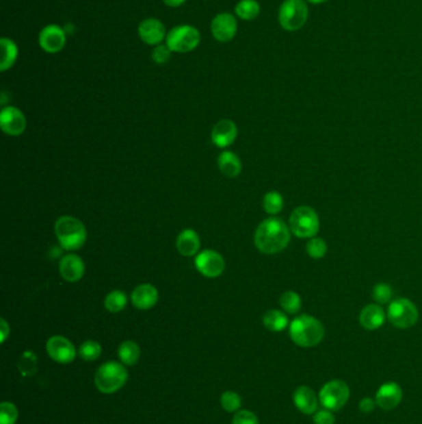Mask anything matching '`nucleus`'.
Here are the masks:
<instances>
[{
  "label": "nucleus",
  "mask_w": 422,
  "mask_h": 424,
  "mask_svg": "<svg viewBox=\"0 0 422 424\" xmlns=\"http://www.w3.org/2000/svg\"><path fill=\"white\" fill-rule=\"evenodd\" d=\"M290 242V229L285 222L276 217L260 223L254 236V243L261 253L276 255L282 252Z\"/></svg>",
  "instance_id": "nucleus-1"
},
{
  "label": "nucleus",
  "mask_w": 422,
  "mask_h": 424,
  "mask_svg": "<svg viewBox=\"0 0 422 424\" xmlns=\"http://www.w3.org/2000/svg\"><path fill=\"white\" fill-rule=\"evenodd\" d=\"M290 338L298 346L313 347L325 338V327L311 315H300L290 324Z\"/></svg>",
  "instance_id": "nucleus-2"
},
{
  "label": "nucleus",
  "mask_w": 422,
  "mask_h": 424,
  "mask_svg": "<svg viewBox=\"0 0 422 424\" xmlns=\"http://www.w3.org/2000/svg\"><path fill=\"white\" fill-rule=\"evenodd\" d=\"M55 234L66 251H77L87 241L85 225L72 216L60 217L55 225Z\"/></svg>",
  "instance_id": "nucleus-3"
},
{
  "label": "nucleus",
  "mask_w": 422,
  "mask_h": 424,
  "mask_svg": "<svg viewBox=\"0 0 422 424\" xmlns=\"http://www.w3.org/2000/svg\"><path fill=\"white\" fill-rule=\"evenodd\" d=\"M128 381V371L125 365L116 361L105 362L98 369L94 375V384L99 392L111 395L119 391Z\"/></svg>",
  "instance_id": "nucleus-4"
},
{
  "label": "nucleus",
  "mask_w": 422,
  "mask_h": 424,
  "mask_svg": "<svg viewBox=\"0 0 422 424\" xmlns=\"http://www.w3.org/2000/svg\"><path fill=\"white\" fill-rule=\"evenodd\" d=\"M308 19L305 0H285L279 9V23L286 32H298Z\"/></svg>",
  "instance_id": "nucleus-5"
},
{
  "label": "nucleus",
  "mask_w": 422,
  "mask_h": 424,
  "mask_svg": "<svg viewBox=\"0 0 422 424\" xmlns=\"http://www.w3.org/2000/svg\"><path fill=\"white\" fill-rule=\"evenodd\" d=\"M290 231L300 238H311L317 235L319 219L316 211L308 206H300L290 216Z\"/></svg>",
  "instance_id": "nucleus-6"
},
{
  "label": "nucleus",
  "mask_w": 422,
  "mask_h": 424,
  "mask_svg": "<svg viewBox=\"0 0 422 424\" xmlns=\"http://www.w3.org/2000/svg\"><path fill=\"white\" fill-rule=\"evenodd\" d=\"M201 42V34L191 25H180L166 35V45L174 53H189Z\"/></svg>",
  "instance_id": "nucleus-7"
},
{
  "label": "nucleus",
  "mask_w": 422,
  "mask_h": 424,
  "mask_svg": "<svg viewBox=\"0 0 422 424\" xmlns=\"http://www.w3.org/2000/svg\"><path fill=\"white\" fill-rule=\"evenodd\" d=\"M319 402L326 410L337 412L345 407L350 399V387L345 381L333 379L327 382L319 391Z\"/></svg>",
  "instance_id": "nucleus-8"
},
{
  "label": "nucleus",
  "mask_w": 422,
  "mask_h": 424,
  "mask_svg": "<svg viewBox=\"0 0 422 424\" xmlns=\"http://www.w3.org/2000/svg\"><path fill=\"white\" fill-rule=\"evenodd\" d=\"M388 319L395 327L409 329L419 320V312L415 304L406 298L393 301L388 309Z\"/></svg>",
  "instance_id": "nucleus-9"
},
{
  "label": "nucleus",
  "mask_w": 422,
  "mask_h": 424,
  "mask_svg": "<svg viewBox=\"0 0 422 424\" xmlns=\"http://www.w3.org/2000/svg\"><path fill=\"white\" fill-rule=\"evenodd\" d=\"M46 351L53 361L59 364H70L76 359V355H77L76 347L71 341L66 339L65 336H60V335H55L47 340Z\"/></svg>",
  "instance_id": "nucleus-10"
},
{
  "label": "nucleus",
  "mask_w": 422,
  "mask_h": 424,
  "mask_svg": "<svg viewBox=\"0 0 422 424\" xmlns=\"http://www.w3.org/2000/svg\"><path fill=\"white\" fill-rule=\"evenodd\" d=\"M195 266L202 275L207 278H217L224 272L226 263L218 252L213 249H206L196 257Z\"/></svg>",
  "instance_id": "nucleus-11"
},
{
  "label": "nucleus",
  "mask_w": 422,
  "mask_h": 424,
  "mask_svg": "<svg viewBox=\"0 0 422 424\" xmlns=\"http://www.w3.org/2000/svg\"><path fill=\"white\" fill-rule=\"evenodd\" d=\"M0 127L8 136H21L26 128L25 116L16 107H5L0 113Z\"/></svg>",
  "instance_id": "nucleus-12"
},
{
  "label": "nucleus",
  "mask_w": 422,
  "mask_h": 424,
  "mask_svg": "<svg viewBox=\"0 0 422 424\" xmlns=\"http://www.w3.org/2000/svg\"><path fill=\"white\" fill-rule=\"evenodd\" d=\"M39 44L46 53H60L66 45L65 30L59 25H47L40 32Z\"/></svg>",
  "instance_id": "nucleus-13"
},
{
  "label": "nucleus",
  "mask_w": 422,
  "mask_h": 424,
  "mask_svg": "<svg viewBox=\"0 0 422 424\" xmlns=\"http://www.w3.org/2000/svg\"><path fill=\"white\" fill-rule=\"evenodd\" d=\"M211 30L217 41L228 42L235 36L238 30V23L232 14H218L215 19L212 20Z\"/></svg>",
  "instance_id": "nucleus-14"
},
{
  "label": "nucleus",
  "mask_w": 422,
  "mask_h": 424,
  "mask_svg": "<svg viewBox=\"0 0 422 424\" xmlns=\"http://www.w3.org/2000/svg\"><path fill=\"white\" fill-rule=\"evenodd\" d=\"M403 399V390L397 382H386L379 387L375 395V403L385 411H391L400 405Z\"/></svg>",
  "instance_id": "nucleus-15"
},
{
  "label": "nucleus",
  "mask_w": 422,
  "mask_h": 424,
  "mask_svg": "<svg viewBox=\"0 0 422 424\" xmlns=\"http://www.w3.org/2000/svg\"><path fill=\"white\" fill-rule=\"evenodd\" d=\"M238 137V129L233 121L222 119L212 129V142L218 148H227Z\"/></svg>",
  "instance_id": "nucleus-16"
},
{
  "label": "nucleus",
  "mask_w": 422,
  "mask_h": 424,
  "mask_svg": "<svg viewBox=\"0 0 422 424\" xmlns=\"http://www.w3.org/2000/svg\"><path fill=\"white\" fill-rule=\"evenodd\" d=\"M137 32L140 39L148 45H159L166 36L163 23L154 18L143 20Z\"/></svg>",
  "instance_id": "nucleus-17"
},
{
  "label": "nucleus",
  "mask_w": 422,
  "mask_h": 424,
  "mask_svg": "<svg viewBox=\"0 0 422 424\" xmlns=\"http://www.w3.org/2000/svg\"><path fill=\"white\" fill-rule=\"evenodd\" d=\"M85 271V263L79 255L70 253L60 262V273L65 281L70 283L79 281L83 277Z\"/></svg>",
  "instance_id": "nucleus-18"
},
{
  "label": "nucleus",
  "mask_w": 422,
  "mask_h": 424,
  "mask_svg": "<svg viewBox=\"0 0 422 424\" xmlns=\"http://www.w3.org/2000/svg\"><path fill=\"white\" fill-rule=\"evenodd\" d=\"M159 301V292L153 284H140L131 293L133 305L140 310H148L155 307Z\"/></svg>",
  "instance_id": "nucleus-19"
},
{
  "label": "nucleus",
  "mask_w": 422,
  "mask_h": 424,
  "mask_svg": "<svg viewBox=\"0 0 422 424\" xmlns=\"http://www.w3.org/2000/svg\"><path fill=\"white\" fill-rule=\"evenodd\" d=\"M319 401L315 391L307 386H300L293 393V403L304 414H313L317 411Z\"/></svg>",
  "instance_id": "nucleus-20"
},
{
  "label": "nucleus",
  "mask_w": 422,
  "mask_h": 424,
  "mask_svg": "<svg viewBox=\"0 0 422 424\" xmlns=\"http://www.w3.org/2000/svg\"><path fill=\"white\" fill-rule=\"evenodd\" d=\"M176 247L180 252V255L185 257H192L197 255L201 247V240L200 236L197 235L195 229H186L180 232L176 241Z\"/></svg>",
  "instance_id": "nucleus-21"
},
{
  "label": "nucleus",
  "mask_w": 422,
  "mask_h": 424,
  "mask_svg": "<svg viewBox=\"0 0 422 424\" xmlns=\"http://www.w3.org/2000/svg\"><path fill=\"white\" fill-rule=\"evenodd\" d=\"M359 323L367 330H377L385 323V313L377 304H369L359 314Z\"/></svg>",
  "instance_id": "nucleus-22"
},
{
  "label": "nucleus",
  "mask_w": 422,
  "mask_h": 424,
  "mask_svg": "<svg viewBox=\"0 0 422 424\" xmlns=\"http://www.w3.org/2000/svg\"><path fill=\"white\" fill-rule=\"evenodd\" d=\"M218 168L226 177H238L241 171V159L233 151H223L218 157Z\"/></svg>",
  "instance_id": "nucleus-23"
},
{
  "label": "nucleus",
  "mask_w": 422,
  "mask_h": 424,
  "mask_svg": "<svg viewBox=\"0 0 422 424\" xmlns=\"http://www.w3.org/2000/svg\"><path fill=\"white\" fill-rule=\"evenodd\" d=\"M118 356L125 366H134L140 359V347L135 341L127 340L118 347Z\"/></svg>",
  "instance_id": "nucleus-24"
},
{
  "label": "nucleus",
  "mask_w": 422,
  "mask_h": 424,
  "mask_svg": "<svg viewBox=\"0 0 422 424\" xmlns=\"http://www.w3.org/2000/svg\"><path fill=\"white\" fill-rule=\"evenodd\" d=\"M1 45V62H0V71L4 72L9 70L15 64L18 58V46L13 40L3 38L0 40Z\"/></svg>",
  "instance_id": "nucleus-25"
},
{
  "label": "nucleus",
  "mask_w": 422,
  "mask_h": 424,
  "mask_svg": "<svg viewBox=\"0 0 422 424\" xmlns=\"http://www.w3.org/2000/svg\"><path fill=\"white\" fill-rule=\"evenodd\" d=\"M263 323H264V327H267V330H270L273 333H280V332L285 330L289 325V319L282 312L273 309V310H269L264 314Z\"/></svg>",
  "instance_id": "nucleus-26"
},
{
  "label": "nucleus",
  "mask_w": 422,
  "mask_h": 424,
  "mask_svg": "<svg viewBox=\"0 0 422 424\" xmlns=\"http://www.w3.org/2000/svg\"><path fill=\"white\" fill-rule=\"evenodd\" d=\"M128 298L127 294L123 290H113L109 294H107L104 299V307L109 313H119L124 308L127 307Z\"/></svg>",
  "instance_id": "nucleus-27"
},
{
  "label": "nucleus",
  "mask_w": 422,
  "mask_h": 424,
  "mask_svg": "<svg viewBox=\"0 0 422 424\" xmlns=\"http://www.w3.org/2000/svg\"><path fill=\"white\" fill-rule=\"evenodd\" d=\"M235 14L241 20H254L260 14L259 3L256 0H241L235 7Z\"/></svg>",
  "instance_id": "nucleus-28"
},
{
  "label": "nucleus",
  "mask_w": 422,
  "mask_h": 424,
  "mask_svg": "<svg viewBox=\"0 0 422 424\" xmlns=\"http://www.w3.org/2000/svg\"><path fill=\"white\" fill-rule=\"evenodd\" d=\"M18 369L24 377H31L38 372V356L33 351H25L21 355Z\"/></svg>",
  "instance_id": "nucleus-29"
},
{
  "label": "nucleus",
  "mask_w": 422,
  "mask_h": 424,
  "mask_svg": "<svg viewBox=\"0 0 422 424\" xmlns=\"http://www.w3.org/2000/svg\"><path fill=\"white\" fill-rule=\"evenodd\" d=\"M79 356L85 361H96L102 353V346L94 340H87L79 347Z\"/></svg>",
  "instance_id": "nucleus-30"
},
{
  "label": "nucleus",
  "mask_w": 422,
  "mask_h": 424,
  "mask_svg": "<svg viewBox=\"0 0 422 424\" xmlns=\"http://www.w3.org/2000/svg\"><path fill=\"white\" fill-rule=\"evenodd\" d=\"M263 206H264V210L267 211V214H270V215L279 214L280 211L282 210V206H284L282 196L280 195L278 191L267 192L264 196Z\"/></svg>",
  "instance_id": "nucleus-31"
},
{
  "label": "nucleus",
  "mask_w": 422,
  "mask_h": 424,
  "mask_svg": "<svg viewBox=\"0 0 422 424\" xmlns=\"http://www.w3.org/2000/svg\"><path fill=\"white\" fill-rule=\"evenodd\" d=\"M280 305L286 313L296 314L301 309V298L299 294L289 290L280 297Z\"/></svg>",
  "instance_id": "nucleus-32"
},
{
  "label": "nucleus",
  "mask_w": 422,
  "mask_h": 424,
  "mask_svg": "<svg viewBox=\"0 0 422 424\" xmlns=\"http://www.w3.org/2000/svg\"><path fill=\"white\" fill-rule=\"evenodd\" d=\"M19 417L18 408L12 402H1L0 405V424H15Z\"/></svg>",
  "instance_id": "nucleus-33"
},
{
  "label": "nucleus",
  "mask_w": 422,
  "mask_h": 424,
  "mask_svg": "<svg viewBox=\"0 0 422 424\" xmlns=\"http://www.w3.org/2000/svg\"><path fill=\"white\" fill-rule=\"evenodd\" d=\"M221 405L224 411L238 412L241 406V396L233 391H226L221 396Z\"/></svg>",
  "instance_id": "nucleus-34"
},
{
  "label": "nucleus",
  "mask_w": 422,
  "mask_h": 424,
  "mask_svg": "<svg viewBox=\"0 0 422 424\" xmlns=\"http://www.w3.org/2000/svg\"><path fill=\"white\" fill-rule=\"evenodd\" d=\"M306 251H307V253H308L311 258L319 260V258L325 257L326 253H327V245H326V242L322 238H312V240L307 242Z\"/></svg>",
  "instance_id": "nucleus-35"
},
{
  "label": "nucleus",
  "mask_w": 422,
  "mask_h": 424,
  "mask_svg": "<svg viewBox=\"0 0 422 424\" xmlns=\"http://www.w3.org/2000/svg\"><path fill=\"white\" fill-rule=\"evenodd\" d=\"M393 297V290L388 284H384V283H379L377 284L374 289H373V298L374 301L379 303V304H385L391 299Z\"/></svg>",
  "instance_id": "nucleus-36"
},
{
  "label": "nucleus",
  "mask_w": 422,
  "mask_h": 424,
  "mask_svg": "<svg viewBox=\"0 0 422 424\" xmlns=\"http://www.w3.org/2000/svg\"><path fill=\"white\" fill-rule=\"evenodd\" d=\"M232 424H259V421L253 412L243 410L235 413Z\"/></svg>",
  "instance_id": "nucleus-37"
},
{
  "label": "nucleus",
  "mask_w": 422,
  "mask_h": 424,
  "mask_svg": "<svg viewBox=\"0 0 422 424\" xmlns=\"http://www.w3.org/2000/svg\"><path fill=\"white\" fill-rule=\"evenodd\" d=\"M170 50L168 45H157L154 51H153V59L155 61L156 64H165L170 60Z\"/></svg>",
  "instance_id": "nucleus-38"
},
{
  "label": "nucleus",
  "mask_w": 422,
  "mask_h": 424,
  "mask_svg": "<svg viewBox=\"0 0 422 424\" xmlns=\"http://www.w3.org/2000/svg\"><path fill=\"white\" fill-rule=\"evenodd\" d=\"M334 416L332 414V411L324 410L319 411L313 416V422L315 424H334Z\"/></svg>",
  "instance_id": "nucleus-39"
},
{
  "label": "nucleus",
  "mask_w": 422,
  "mask_h": 424,
  "mask_svg": "<svg viewBox=\"0 0 422 424\" xmlns=\"http://www.w3.org/2000/svg\"><path fill=\"white\" fill-rule=\"evenodd\" d=\"M375 399H371L369 397H365L359 402V410L363 412V413H371V412L374 411V408H375Z\"/></svg>",
  "instance_id": "nucleus-40"
},
{
  "label": "nucleus",
  "mask_w": 422,
  "mask_h": 424,
  "mask_svg": "<svg viewBox=\"0 0 422 424\" xmlns=\"http://www.w3.org/2000/svg\"><path fill=\"white\" fill-rule=\"evenodd\" d=\"M9 335H10V327L8 325L7 321L5 319L0 320V342L4 344Z\"/></svg>",
  "instance_id": "nucleus-41"
},
{
  "label": "nucleus",
  "mask_w": 422,
  "mask_h": 424,
  "mask_svg": "<svg viewBox=\"0 0 422 424\" xmlns=\"http://www.w3.org/2000/svg\"><path fill=\"white\" fill-rule=\"evenodd\" d=\"M185 1H186V0H163V3H165L168 7L172 8L180 7Z\"/></svg>",
  "instance_id": "nucleus-42"
},
{
  "label": "nucleus",
  "mask_w": 422,
  "mask_h": 424,
  "mask_svg": "<svg viewBox=\"0 0 422 424\" xmlns=\"http://www.w3.org/2000/svg\"><path fill=\"white\" fill-rule=\"evenodd\" d=\"M308 3H311V4H315V5H319V4H324L326 1H328V0H307Z\"/></svg>",
  "instance_id": "nucleus-43"
}]
</instances>
